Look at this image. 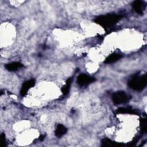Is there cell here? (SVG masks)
Returning a JSON list of instances; mask_svg holds the SVG:
<instances>
[{
    "instance_id": "cell-1",
    "label": "cell",
    "mask_w": 147,
    "mask_h": 147,
    "mask_svg": "<svg viewBox=\"0 0 147 147\" xmlns=\"http://www.w3.org/2000/svg\"><path fill=\"white\" fill-rule=\"evenodd\" d=\"M122 17V16L121 14H107L96 17L94 22L104 28H107L116 24Z\"/></svg>"
},
{
    "instance_id": "cell-2",
    "label": "cell",
    "mask_w": 147,
    "mask_h": 147,
    "mask_svg": "<svg viewBox=\"0 0 147 147\" xmlns=\"http://www.w3.org/2000/svg\"><path fill=\"white\" fill-rule=\"evenodd\" d=\"M147 84V74L140 75L137 74L133 76L128 81L129 88L136 90L141 91L144 90Z\"/></svg>"
},
{
    "instance_id": "cell-3",
    "label": "cell",
    "mask_w": 147,
    "mask_h": 147,
    "mask_svg": "<svg viewBox=\"0 0 147 147\" xmlns=\"http://www.w3.org/2000/svg\"><path fill=\"white\" fill-rule=\"evenodd\" d=\"M131 96L125 91H117L112 95V100L115 105H120L129 102Z\"/></svg>"
},
{
    "instance_id": "cell-4",
    "label": "cell",
    "mask_w": 147,
    "mask_h": 147,
    "mask_svg": "<svg viewBox=\"0 0 147 147\" xmlns=\"http://www.w3.org/2000/svg\"><path fill=\"white\" fill-rule=\"evenodd\" d=\"M95 81V79L85 74L79 75L76 80V83L80 86H86Z\"/></svg>"
},
{
    "instance_id": "cell-5",
    "label": "cell",
    "mask_w": 147,
    "mask_h": 147,
    "mask_svg": "<svg viewBox=\"0 0 147 147\" xmlns=\"http://www.w3.org/2000/svg\"><path fill=\"white\" fill-rule=\"evenodd\" d=\"M35 83L36 81L34 79H31L24 82L22 83L20 90V95L22 96H25L27 94L28 91L35 85Z\"/></svg>"
},
{
    "instance_id": "cell-6",
    "label": "cell",
    "mask_w": 147,
    "mask_h": 147,
    "mask_svg": "<svg viewBox=\"0 0 147 147\" xmlns=\"http://www.w3.org/2000/svg\"><path fill=\"white\" fill-rule=\"evenodd\" d=\"M132 7L136 13L139 14H142L145 9L146 3L144 1L136 0L133 2Z\"/></svg>"
},
{
    "instance_id": "cell-7",
    "label": "cell",
    "mask_w": 147,
    "mask_h": 147,
    "mask_svg": "<svg viewBox=\"0 0 147 147\" xmlns=\"http://www.w3.org/2000/svg\"><path fill=\"white\" fill-rule=\"evenodd\" d=\"M24 67L23 64L18 61H14L5 64V68L9 71H16Z\"/></svg>"
},
{
    "instance_id": "cell-8",
    "label": "cell",
    "mask_w": 147,
    "mask_h": 147,
    "mask_svg": "<svg viewBox=\"0 0 147 147\" xmlns=\"http://www.w3.org/2000/svg\"><path fill=\"white\" fill-rule=\"evenodd\" d=\"M122 55L121 54L119 53H112L110 55H109L105 60L104 63L106 64H111V63H113L114 62H116L117 61L119 60L121 57H122Z\"/></svg>"
},
{
    "instance_id": "cell-9",
    "label": "cell",
    "mask_w": 147,
    "mask_h": 147,
    "mask_svg": "<svg viewBox=\"0 0 147 147\" xmlns=\"http://www.w3.org/2000/svg\"><path fill=\"white\" fill-rule=\"evenodd\" d=\"M67 131V129L66 128L65 126H64L62 124H58L56 127L55 134L57 137L60 138L63 136L65 134Z\"/></svg>"
},
{
    "instance_id": "cell-10",
    "label": "cell",
    "mask_w": 147,
    "mask_h": 147,
    "mask_svg": "<svg viewBox=\"0 0 147 147\" xmlns=\"http://www.w3.org/2000/svg\"><path fill=\"white\" fill-rule=\"evenodd\" d=\"M102 146H122L123 144L120 143H117L116 142H114L107 138H103L101 141Z\"/></svg>"
},
{
    "instance_id": "cell-11",
    "label": "cell",
    "mask_w": 147,
    "mask_h": 147,
    "mask_svg": "<svg viewBox=\"0 0 147 147\" xmlns=\"http://www.w3.org/2000/svg\"><path fill=\"white\" fill-rule=\"evenodd\" d=\"M117 113L118 114H137L138 113L133 109L130 107H120L117 110Z\"/></svg>"
},
{
    "instance_id": "cell-12",
    "label": "cell",
    "mask_w": 147,
    "mask_h": 147,
    "mask_svg": "<svg viewBox=\"0 0 147 147\" xmlns=\"http://www.w3.org/2000/svg\"><path fill=\"white\" fill-rule=\"evenodd\" d=\"M72 78H68L66 80L65 84L61 87V92H62L63 95H66L69 93L71 84V82H72Z\"/></svg>"
},
{
    "instance_id": "cell-13",
    "label": "cell",
    "mask_w": 147,
    "mask_h": 147,
    "mask_svg": "<svg viewBox=\"0 0 147 147\" xmlns=\"http://www.w3.org/2000/svg\"><path fill=\"white\" fill-rule=\"evenodd\" d=\"M140 127L141 131L143 133H146L147 130V121L146 118H144L141 119L140 120Z\"/></svg>"
},
{
    "instance_id": "cell-14",
    "label": "cell",
    "mask_w": 147,
    "mask_h": 147,
    "mask_svg": "<svg viewBox=\"0 0 147 147\" xmlns=\"http://www.w3.org/2000/svg\"><path fill=\"white\" fill-rule=\"evenodd\" d=\"M0 142H1V146L2 147L5 146V136L3 133H2L0 136Z\"/></svg>"
},
{
    "instance_id": "cell-15",
    "label": "cell",
    "mask_w": 147,
    "mask_h": 147,
    "mask_svg": "<svg viewBox=\"0 0 147 147\" xmlns=\"http://www.w3.org/2000/svg\"><path fill=\"white\" fill-rule=\"evenodd\" d=\"M45 135H41V136H40L39 140H40V141H42V140L45 138Z\"/></svg>"
}]
</instances>
